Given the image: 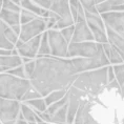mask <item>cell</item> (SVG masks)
<instances>
[{"label": "cell", "mask_w": 124, "mask_h": 124, "mask_svg": "<svg viewBox=\"0 0 124 124\" xmlns=\"http://www.w3.org/2000/svg\"><path fill=\"white\" fill-rule=\"evenodd\" d=\"M35 61L36 67L30 82L42 98L55 91L70 89L78 76L70 59L43 56Z\"/></svg>", "instance_id": "cell-1"}, {"label": "cell", "mask_w": 124, "mask_h": 124, "mask_svg": "<svg viewBox=\"0 0 124 124\" xmlns=\"http://www.w3.org/2000/svg\"><path fill=\"white\" fill-rule=\"evenodd\" d=\"M107 67H103L78 74L72 86L82 92L86 96L95 97L100 94L107 86Z\"/></svg>", "instance_id": "cell-2"}, {"label": "cell", "mask_w": 124, "mask_h": 124, "mask_svg": "<svg viewBox=\"0 0 124 124\" xmlns=\"http://www.w3.org/2000/svg\"><path fill=\"white\" fill-rule=\"evenodd\" d=\"M31 86L27 79L16 78L8 73L0 74V98L21 102Z\"/></svg>", "instance_id": "cell-3"}, {"label": "cell", "mask_w": 124, "mask_h": 124, "mask_svg": "<svg viewBox=\"0 0 124 124\" xmlns=\"http://www.w3.org/2000/svg\"><path fill=\"white\" fill-rule=\"evenodd\" d=\"M74 69L77 74H81L84 72H89L91 70H99L103 67L109 66V61L104 54L102 48V44L98 43V53L95 57L92 58H73L70 59Z\"/></svg>", "instance_id": "cell-4"}, {"label": "cell", "mask_w": 124, "mask_h": 124, "mask_svg": "<svg viewBox=\"0 0 124 124\" xmlns=\"http://www.w3.org/2000/svg\"><path fill=\"white\" fill-rule=\"evenodd\" d=\"M49 11L55 13L56 15H58L59 17V21L56 23V25L54 26L53 30L61 31L63 29H66V27L73 26L75 24L72 15H70V3L66 0H56V1H53Z\"/></svg>", "instance_id": "cell-5"}, {"label": "cell", "mask_w": 124, "mask_h": 124, "mask_svg": "<svg viewBox=\"0 0 124 124\" xmlns=\"http://www.w3.org/2000/svg\"><path fill=\"white\" fill-rule=\"evenodd\" d=\"M47 38L48 44L51 48L52 57L67 59V49H69V43L62 37L60 31L57 30H48Z\"/></svg>", "instance_id": "cell-6"}, {"label": "cell", "mask_w": 124, "mask_h": 124, "mask_svg": "<svg viewBox=\"0 0 124 124\" xmlns=\"http://www.w3.org/2000/svg\"><path fill=\"white\" fill-rule=\"evenodd\" d=\"M84 15H85V22L87 24L88 29L91 30L96 43H99V44L108 43L105 25L101 19L100 15L89 14V13H86V12H84Z\"/></svg>", "instance_id": "cell-7"}, {"label": "cell", "mask_w": 124, "mask_h": 124, "mask_svg": "<svg viewBox=\"0 0 124 124\" xmlns=\"http://www.w3.org/2000/svg\"><path fill=\"white\" fill-rule=\"evenodd\" d=\"M21 102L0 98V122L2 124H15L20 114Z\"/></svg>", "instance_id": "cell-8"}, {"label": "cell", "mask_w": 124, "mask_h": 124, "mask_svg": "<svg viewBox=\"0 0 124 124\" xmlns=\"http://www.w3.org/2000/svg\"><path fill=\"white\" fill-rule=\"evenodd\" d=\"M46 30V19L44 18H37L26 24L20 25L19 40L22 42H27L29 40L41 35Z\"/></svg>", "instance_id": "cell-9"}, {"label": "cell", "mask_w": 124, "mask_h": 124, "mask_svg": "<svg viewBox=\"0 0 124 124\" xmlns=\"http://www.w3.org/2000/svg\"><path fill=\"white\" fill-rule=\"evenodd\" d=\"M98 53V43L81 42L70 43L67 49V59L69 58H92Z\"/></svg>", "instance_id": "cell-10"}, {"label": "cell", "mask_w": 124, "mask_h": 124, "mask_svg": "<svg viewBox=\"0 0 124 124\" xmlns=\"http://www.w3.org/2000/svg\"><path fill=\"white\" fill-rule=\"evenodd\" d=\"M41 35L29 40L27 42H22L21 40L18 39L16 44L14 45V47L17 51L18 55H19L21 58H27V59H31V60L36 58L37 55H38L40 41H41Z\"/></svg>", "instance_id": "cell-11"}, {"label": "cell", "mask_w": 124, "mask_h": 124, "mask_svg": "<svg viewBox=\"0 0 124 124\" xmlns=\"http://www.w3.org/2000/svg\"><path fill=\"white\" fill-rule=\"evenodd\" d=\"M105 27H108L124 38V12H109L101 14Z\"/></svg>", "instance_id": "cell-12"}, {"label": "cell", "mask_w": 124, "mask_h": 124, "mask_svg": "<svg viewBox=\"0 0 124 124\" xmlns=\"http://www.w3.org/2000/svg\"><path fill=\"white\" fill-rule=\"evenodd\" d=\"M86 98V95L82 92L78 91L74 86H70L69 89V107H67V117H66V124H73L76 114L78 111L81 102L83 99Z\"/></svg>", "instance_id": "cell-13"}, {"label": "cell", "mask_w": 124, "mask_h": 124, "mask_svg": "<svg viewBox=\"0 0 124 124\" xmlns=\"http://www.w3.org/2000/svg\"><path fill=\"white\" fill-rule=\"evenodd\" d=\"M74 35L70 43H81V42H92L95 41L94 36L88 29L85 21L74 24Z\"/></svg>", "instance_id": "cell-14"}, {"label": "cell", "mask_w": 124, "mask_h": 124, "mask_svg": "<svg viewBox=\"0 0 124 124\" xmlns=\"http://www.w3.org/2000/svg\"><path fill=\"white\" fill-rule=\"evenodd\" d=\"M96 8L100 15L109 12H124V0L96 1Z\"/></svg>", "instance_id": "cell-15"}, {"label": "cell", "mask_w": 124, "mask_h": 124, "mask_svg": "<svg viewBox=\"0 0 124 124\" xmlns=\"http://www.w3.org/2000/svg\"><path fill=\"white\" fill-rule=\"evenodd\" d=\"M105 31H106L108 43L116 49L124 62V38H122L120 35H118L117 33H115L108 27H105Z\"/></svg>", "instance_id": "cell-16"}, {"label": "cell", "mask_w": 124, "mask_h": 124, "mask_svg": "<svg viewBox=\"0 0 124 124\" xmlns=\"http://www.w3.org/2000/svg\"><path fill=\"white\" fill-rule=\"evenodd\" d=\"M23 65L22 59L19 55L16 56H0V66L7 70L16 69L18 66Z\"/></svg>", "instance_id": "cell-17"}, {"label": "cell", "mask_w": 124, "mask_h": 124, "mask_svg": "<svg viewBox=\"0 0 124 124\" xmlns=\"http://www.w3.org/2000/svg\"><path fill=\"white\" fill-rule=\"evenodd\" d=\"M20 7H21V8H23V10L32 12L33 14H35L36 16H38L40 18H44V19H46V18L48 17V11H45L40 7H38V5L35 3V1L22 0V1H20Z\"/></svg>", "instance_id": "cell-18"}, {"label": "cell", "mask_w": 124, "mask_h": 124, "mask_svg": "<svg viewBox=\"0 0 124 124\" xmlns=\"http://www.w3.org/2000/svg\"><path fill=\"white\" fill-rule=\"evenodd\" d=\"M0 20H2L10 27L20 25V13L1 10L0 11Z\"/></svg>", "instance_id": "cell-19"}, {"label": "cell", "mask_w": 124, "mask_h": 124, "mask_svg": "<svg viewBox=\"0 0 124 124\" xmlns=\"http://www.w3.org/2000/svg\"><path fill=\"white\" fill-rule=\"evenodd\" d=\"M20 115L22 116L23 120L26 121L27 123L35 122L38 124L40 122H42V120L38 117V115L35 113V110L32 109L30 106H27L23 102H21V105H20Z\"/></svg>", "instance_id": "cell-20"}, {"label": "cell", "mask_w": 124, "mask_h": 124, "mask_svg": "<svg viewBox=\"0 0 124 124\" xmlns=\"http://www.w3.org/2000/svg\"><path fill=\"white\" fill-rule=\"evenodd\" d=\"M113 70L115 74V80L119 85V92L124 99V64L115 65L113 66Z\"/></svg>", "instance_id": "cell-21"}, {"label": "cell", "mask_w": 124, "mask_h": 124, "mask_svg": "<svg viewBox=\"0 0 124 124\" xmlns=\"http://www.w3.org/2000/svg\"><path fill=\"white\" fill-rule=\"evenodd\" d=\"M67 92H69V89H60V91H55L51 94H48L46 97L43 98L46 106H49V105L60 101L62 98H64V96L67 94Z\"/></svg>", "instance_id": "cell-22"}, {"label": "cell", "mask_w": 124, "mask_h": 124, "mask_svg": "<svg viewBox=\"0 0 124 124\" xmlns=\"http://www.w3.org/2000/svg\"><path fill=\"white\" fill-rule=\"evenodd\" d=\"M43 56H51V48H49L47 32L46 31L41 35V41H40L37 57H43Z\"/></svg>", "instance_id": "cell-23"}, {"label": "cell", "mask_w": 124, "mask_h": 124, "mask_svg": "<svg viewBox=\"0 0 124 124\" xmlns=\"http://www.w3.org/2000/svg\"><path fill=\"white\" fill-rule=\"evenodd\" d=\"M83 124H101L93 116L91 111V102L88 100L85 102L84 108H83Z\"/></svg>", "instance_id": "cell-24"}, {"label": "cell", "mask_w": 124, "mask_h": 124, "mask_svg": "<svg viewBox=\"0 0 124 124\" xmlns=\"http://www.w3.org/2000/svg\"><path fill=\"white\" fill-rule=\"evenodd\" d=\"M23 103H25L27 106H30L32 109L35 110L36 113H45L46 108H47L43 98H39V99H35V100L26 101V102H23Z\"/></svg>", "instance_id": "cell-25"}, {"label": "cell", "mask_w": 124, "mask_h": 124, "mask_svg": "<svg viewBox=\"0 0 124 124\" xmlns=\"http://www.w3.org/2000/svg\"><path fill=\"white\" fill-rule=\"evenodd\" d=\"M8 27L3 21L0 20V48L2 49H14V45L10 43L4 37V31Z\"/></svg>", "instance_id": "cell-26"}, {"label": "cell", "mask_w": 124, "mask_h": 124, "mask_svg": "<svg viewBox=\"0 0 124 124\" xmlns=\"http://www.w3.org/2000/svg\"><path fill=\"white\" fill-rule=\"evenodd\" d=\"M67 103H69V92H67V94L64 96V98H62L60 101H58V102H56V103L47 106L45 113L47 115H49V116H52V115H54L56 111L59 110L62 106H64V105L67 104Z\"/></svg>", "instance_id": "cell-27"}, {"label": "cell", "mask_w": 124, "mask_h": 124, "mask_svg": "<svg viewBox=\"0 0 124 124\" xmlns=\"http://www.w3.org/2000/svg\"><path fill=\"white\" fill-rule=\"evenodd\" d=\"M37 18H39L38 16H36L35 14H33L32 12H29L26 10H21L20 12V25H22V24H26L31 22V21L37 19Z\"/></svg>", "instance_id": "cell-28"}, {"label": "cell", "mask_w": 124, "mask_h": 124, "mask_svg": "<svg viewBox=\"0 0 124 124\" xmlns=\"http://www.w3.org/2000/svg\"><path fill=\"white\" fill-rule=\"evenodd\" d=\"M83 11L89 14H98L97 8H96V1L94 0H81L80 1Z\"/></svg>", "instance_id": "cell-29"}, {"label": "cell", "mask_w": 124, "mask_h": 124, "mask_svg": "<svg viewBox=\"0 0 124 124\" xmlns=\"http://www.w3.org/2000/svg\"><path fill=\"white\" fill-rule=\"evenodd\" d=\"M39 98H42L41 95H40L39 93L33 87V86H31V87L27 89V92L24 94L21 102H26V101H31V100H35V99H39Z\"/></svg>", "instance_id": "cell-30"}, {"label": "cell", "mask_w": 124, "mask_h": 124, "mask_svg": "<svg viewBox=\"0 0 124 124\" xmlns=\"http://www.w3.org/2000/svg\"><path fill=\"white\" fill-rule=\"evenodd\" d=\"M2 10L20 13L22 8H21V7H19L18 4L15 3L14 1H10V0H3V3H2Z\"/></svg>", "instance_id": "cell-31"}, {"label": "cell", "mask_w": 124, "mask_h": 124, "mask_svg": "<svg viewBox=\"0 0 124 124\" xmlns=\"http://www.w3.org/2000/svg\"><path fill=\"white\" fill-rule=\"evenodd\" d=\"M108 61H109V63H113V64H123V60L122 58L120 57V55L117 53V51L115 49L113 46L110 47V52H109V56H108Z\"/></svg>", "instance_id": "cell-32"}, {"label": "cell", "mask_w": 124, "mask_h": 124, "mask_svg": "<svg viewBox=\"0 0 124 124\" xmlns=\"http://www.w3.org/2000/svg\"><path fill=\"white\" fill-rule=\"evenodd\" d=\"M35 67H36L35 60H31L30 62H27V63H24L23 69H24V73H25V77L27 80H30L31 76L33 75L34 70H35Z\"/></svg>", "instance_id": "cell-33"}, {"label": "cell", "mask_w": 124, "mask_h": 124, "mask_svg": "<svg viewBox=\"0 0 124 124\" xmlns=\"http://www.w3.org/2000/svg\"><path fill=\"white\" fill-rule=\"evenodd\" d=\"M86 101H87V99L84 98L83 101L81 102V105H80L79 109H78V111H77L73 124H83V108H84V104H85Z\"/></svg>", "instance_id": "cell-34"}, {"label": "cell", "mask_w": 124, "mask_h": 124, "mask_svg": "<svg viewBox=\"0 0 124 124\" xmlns=\"http://www.w3.org/2000/svg\"><path fill=\"white\" fill-rule=\"evenodd\" d=\"M8 74L10 75L16 77V78H20V79H26L25 77V73H24V69H23V65L21 66H18L16 69H13V70H10L7 72Z\"/></svg>", "instance_id": "cell-35"}, {"label": "cell", "mask_w": 124, "mask_h": 124, "mask_svg": "<svg viewBox=\"0 0 124 124\" xmlns=\"http://www.w3.org/2000/svg\"><path fill=\"white\" fill-rule=\"evenodd\" d=\"M74 25L73 26H70V27H66V29H63L60 31L61 35L62 37H63L64 39H65V41L69 43H70V41H72V38H73V35H74Z\"/></svg>", "instance_id": "cell-36"}, {"label": "cell", "mask_w": 124, "mask_h": 124, "mask_svg": "<svg viewBox=\"0 0 124 124\" xmlns=\"http://www.w3.org/2000/svg\"><path fill=\"white\" fill-rule=\"evenodd\" d=\"M35 3L38 5V7L43 8V10L49 11V8H51V7H52L53 1L52 0H35Z\"/></svg>", "instance_id": "cell-37"}, {"label": "cell", "mask_w": 124, "mask_h": 124, "mask_svg": "<svg viewBox=\"0 0 124 124\" xmlns=\"http://www.w3.org/2000/svg\"><path fill=\"white\" fill-rule=\"evenodd\" d=\"M115 81V74H114V70L113 66H107V82L108 84Z\"/></svg>", "instance_id": "cell-38"}, {"label": "cell", "mask_w": 124, "mask_h": 124, "mask_svg": "<svg viewBox=\"0 0 124 124\" xmlns=\"http://www.w3.org/2000/svg\"><path fill=\"white\" fill-rule=\"evenodd\" d=\"M12 29V31H13V32L16 34V35L19 37V34H20V25H15V26H12L11 27Z\"/></svg>", "instance_id": "cell-39"}, {"label": "cell", "mask_w": 124, "mask_h": 124, "mask_svg": "<svg viewBox=\"0 0 124 124\" xmlns=\"http://www.w3.org/2000/svg\"><path fill=\"white\" fill-rule=\"evenodd\" d=\"M15 124H29L26 122V121H24V120H22V119H18L17 121H16V123Z\"/></svg>", "instance_id": "cell-40"}, {"label": "cell", "mask_w": 124, "mask_h": 124, "mask_svg": "<svg viewBox=\"0 0 124 124\" xmlns=\"http://www.w3.org/2000/svg\"><path fill=\"white\" fill-rule=\"evenodd\" d=\"M2 3H3V1H2V0H0V11L2 10Z\"/></svg>", "instance_id": "cell-41"}, {"label": "cell", "mask_w": 124, "mask_h": 124, "mask_svg": "<svg viewBox=\"0 0 124 124\" xmlns=\"http://www.w3.org/2000/svg\"><path fill=\"white\" fill-rule=\"evenodd\" d=\"M38 124H49V123H46V122H43V121H42V122H40Z\"/></svg>", "instance_id": "cell-42"}, {"label": "cell", "mask_w": 124, "mask_h": 124, "mask_svg": "<svg viewBox=\"0 0 124 124\" xmlns=\"http://www.w3.org/2000/svg\"><path fill=\"white\" fill-rule=\"evenodd\" d=\"M121 124H124V117L122 118V122H121Z\"/></svg>", "instance_id": "cell-43"}, {"label": "cell", "mask_w": 124, "mask_h": 124, "mask_svg": "<svg viewBox=\"0 0 124 124\" xmlns=\"http://www.w3.org/2000/svg\"><path fill=\"white\" fill-rule=\"evenodd\" d=\"M0 124H2V123H1V122H0Z\"/></svg>", "instance_id": "cell-44"}]
</instances>
